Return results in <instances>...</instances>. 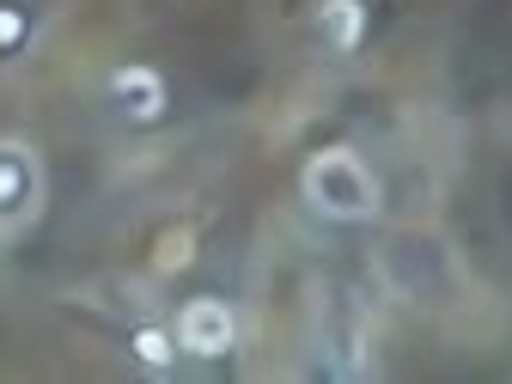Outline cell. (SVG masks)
Masks as SVG:
<instances>
[{
  "label": "cell",
  "instance_id": "cell-1",
  "mask_svg": "<svg viewBox=\"0 0 512 384\" xmlns=\"http://www.w3.org/2000/svg\"><path fill=\"white\" fill-rule=\"evenodd\" d=\"M305 202L317 214H330V220H366L378 208V177L366 171L360 153L324 147V153L305 165Z\"/></svg>",
  "mask_w": 512,
  "mask_h": 384
},
{
  "label": "cell",
  "instance_id": "cell-2",
  "mask_svg": "<svg viewBox=\"0 0 512 384\" xmlns=\"http://www.w3.org/2000/svg\"><path fill=\"white\" fill-rule=\"evenodd\" d=\"M232 342H238V317H232L226 299H189V305H183V317H177V348H183V354L214 360V354H226Z\"/></svg>",
  "mask_w": 512,
  "mask_h": 384
},
{
  "label": "cell",
  "instance_id": "cell-3",
  "mask_svg": "<svg viewBox=\"0 0 512 384\" xmlns=\"http://www.w3.org/2000/svg\"><path fill=\"white\" fill-rule=\"evenodd\" d=\"M110 92L122 98V110L135 116V122H153V116L165 110V80H159L153 68H116V74H110Z\"/></svg>",
  "mask_w": 512,
  "mask_h": 384
},
{
  "label": "cell",
  "instance_id": "cell-4",
  "mask_svg": "<svg viewBox=\"0 0 512 384\" xmlns=\"http://www.w3.org/2000/svg\"><path fill=\"white\" fill-rule=\"evenodd\" d=\"M324 37L336 43V49H360V37H366V7L360 0H324Z\"/></svg>",
  "mask_w": 512,
  "mask_h": 384
},
{
  "label": "cell",
  "instance_id": "cell-5",
  "mask_svg": "<svg viewBox=\"0 0 512 384\" xmlns=\"http://www.w3.org/2000/svg\"><path fill=\"white\" fill-rule=\"evenodd\" d=\"M128 348H135V360H147V366H171L177 360V342L165 336V330H135V342H128Z\"/></svg>",
  "mask_w": 512,
  "mask_h": 384
},
{
  "label": "cell",
  "instance_id": "cell-6",
  "mask_svg": "<svg viewBox=\"0 0 512 384\" xmlns=\"http://www.w3.org/2000/svg\"><path fill=\"white\" fill-rule=\"evenodd\" d=\"M189 256H196V238H189V232H165V238H159V269H165V275L183 269Z\"/></svg>",
  "mask_w": 512,
  "mask_h": 384
},
{
  "label": "cell",
  "instance_id": "cell-7",
  "mask_svg": "<svg viewBox=\"0 0 512 384\" xmlns=\"http://www.w3.org/2000/svg\"><path fill=\"white\" fill-rule=\"evenodd\" d=\"M25 37V19L19 13H0V43H19Z\"/></svg>",
  "mask_w": 512,
  "mask_h": 384
}]
</instances>
